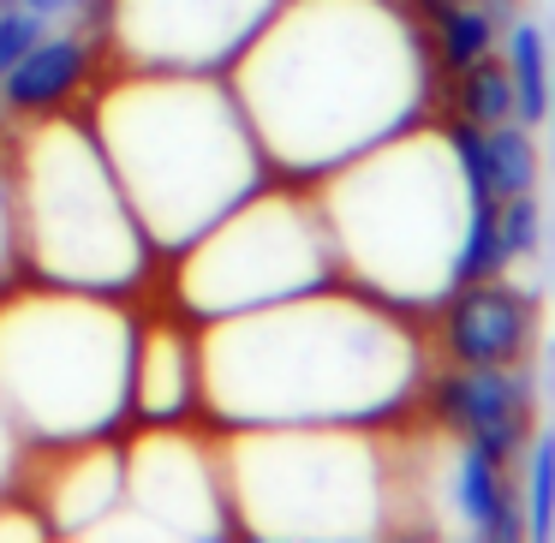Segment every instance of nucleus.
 Masks as SVG:
<instances>
[{
    "label": "nucleus",
    "mask_w": 555,
    "mask_h": 543,
    "mask_svg": "<svg viewBox=\"0 0 555 543\" xmlns=\"http://www.w3.org/2000/svg\"><path fill=\"white\" fill-rule=\"evenodd\" d=\"M228 85L269 173L293 185H317L442 108V73L406 0H281Z\"/></svg>",
    "instance_id": "obj_1"
},
{
    "label": "nucleus",
    "mask_w": 555,
    "mask_h": 543,
    "mask_svg": "<svg viewBox=\"0 0 555 543\" xmlns=\"http://www.w3.org/2000/svg\"><path fill=\"white\" fill-rule=\"evenodd\" d=\"M204 424H395L430 376L424 316L328 281L299 299L204 323Z\"/></svg>",
    "instance_id": "obj_2"
},
{
    "label": "nucleus",
    "mask_w": 555,
    "mask_h": 543,
    "mask_svg": "<svg viewBox=\"0 0 555 543\" xmlns=\"http://www.w3.org/2000/svg\"><path fill=\"white\" fill-rule=\"evenodd\" d=\"M78 114L90 120L126 204L162 257L192 245L233 204L275 180L228 73L108 66Z\"/></svg>",
    "instance_id": "obj_3"
},
{
    "label": "nucleus",
    "mask_w": 555,
    "mask_h": 543,
    "mask_svg": "<svg viewBox=\"0 0 555 543\" xmlns=\"http://www.w3.org/2000/svg\"><path fill=\"white\" fill-rule=\"evenodd\" d=\"M311 192L347 287L406 316H430L448 299V287L460 281L472 180L442 114L340 161Z\"/></svg>",
    "instance_id": "obj_4"
},
{
    "label": "nucleus",
    "mask_w": 555,
    "mask_h": 543,
    "mask_svg": "<svg viewBox=\"0 0 555 543\" xmlns=\"http://www.w3.org/2000/svg\"><path fill=\"white\" fill-rule=\"evenodd\" d=\"M7 168H13L18 257L30 281L114 299H138L144 287H156L162 251L150 245L78 108L7 126Z\"/></svg>",
    "instance_id": "obj_5"
},
{
    "label": "nucleus",
    "mask_w": 555,
    "mask_h": 543,
    "mask_svg": "<svg viewBox=\"0 0 555 543\" xmlns=\"http://www.w3.org/2000/svg\"><path fill=\"white\" fill-rule=\"evenodd\" d=\"M132 316L138 299L49 281L0 293V412L25 448L120 436L132 424Z\"/></svg>",
    "instance_id": "obj_6"
},
{
    "label": "nucleus",
    "mask_w": 555,
    "mask_h": 543,
    "mask_svg": "<svg viewBox=\"0 0 555 543\" xmlns=\"http://www.w3.org/2000/svg\"><path fill=\"white\" fill-rule=\"evenodd\" d=\"M340 281L335 245H328L323 209L311 185L269 180L245 204H233L216 228H204L192 245L162 257L156 287L197 323H221L240 311L299 299Z\"/></svg>",
    "instance_id": "obj_7"
},
{
    "label": "nucleus",
    "mask_w": 555,
    "mask_h": 543,
    "mask_svg": "<svg viewBox=\"0 0 555 543\" xmlns=\"http://www.w3.org/2000/svg\"><path fill=\"white\" fill-rule=\"evenodd\" d=\"M281 0H96L108 66L126 73H228Z\"/></svg>",
    "instance_id": "obj_8"
},
{
    "label": "nucleus",
    "mask_w": 555,
    "mask_h": 543,
    "mask_svg": "<svg viewBox=\"0 0 555 543\" xmlns=\"http://www.w3.org/2000/svg\"><path fill=\"white\" fill-rule=\"evenodd\" d=\"M126 448V495L120 514H138L144 531L162 538H233L228 490H221L216 424H138Z\"/></svg>",
    "instance_id": "obj_9"
},
{
    "label": "nucleus",
    "mask_w": 555,
    "mask_h": 543,
    "mask_svg": "<svg viewBox=\"0 0 555 543\" xmlns=\"http://www.w3.org/2000/svg\"><path fill=\"white\" fill-rule=\"evenodd\" d=\"M418 418L454 442L519 460L538 436V376L531 364H430Z\"/></svg>",
    "instance_id": "obj_10"
},
{
    "label": "nucleus",
    "mask_w": 555,
    "mask_h": 543,
    "mask_svg": "<svg viewBox=\"0 0 555 543\" xmlns=\"http://www.w3.org/2000/svg\"><path fill=\"white\" fill-rule=\"evenodd\" d=\"M204 323L185 316L162 287L138 293L132 316V424H192L204 418Z\"/></svg>",
    "instance_id": "obj_11"
},
{
    "label": "nucleus",
    "mask_w": 555,
    "mask_h": 543,
    "mask_svg": "<svg viewBox=\"0 0 555 543\" xmlns=\"http://www.w3.org/2000/svg\"><path fill=\"white\" fill-rule=\"evenodd\" d=\"M436 364H531L538 359V299L507 275L454 281L424 316Z\"/></svg>",
    "instance_id": "obj_12"
},
{
    "label": "nucleus",
    "mask_w": 555,
    "mask_h": 543,
    "mask_svg": "<svg viewBox=\"0 0 555 543\" xmlns=\"http://www.w3.org/2000/svg\"><path fill=\"white\" fill-rule=\"evenodd\" d=\"M18 490L42 507L49 531H90L96 538L126 495V448L120 436H90L61 448H25Z\"/></svg>",
    "instance_id": "obj_13"
},
{
    "label": "nucleus",
    "mask_w": 555,
    "mask_h": 543,
    "mask_svg": "<svg viewBox=\"0 0 555 543\" xmlns=\"http://www.w3.org/2000/svg\"><path fill=\"white\" fill-rule=\"evenodd\" d=\"M102 73H108V54H102V37L90 18H73L66 30H42L25 49V61L0 78V114H7V126L73 114L85 108Z\"/></svg>",
    "instance_id": "obj_14"
},
{
    "label": "nucleus",
    "mask_w": 555,
    "mask_h": 543,
    "mask_svg": "<svg viewBox=\"0 0 555 543\" xmlns=\"http://www.w3.org/2000/svg\"><path fill=\"white\" fill-rule=\"evenodd\" d=\"M448 466H436V495L460 514V531L490 543H519L526 538V502H519V460H502L478 442L448 436Z\"/></svg>",
    "instance_id": "obj_15"
},
{
    "label": "nucleus",
    "mask_w": 555,
    "mask_h": 543,
    "mask_svg": "<svg viewBox=\"0 0 555 543\" xmlns=\"http://www.w3.org/2000/svg\"><path fill=\"white\" fill-rule=\"evenodd\" d=\"M424 37H430V61L442 73V85L466 66H478L483 54H495V37H502V13L490 0H448L436 13H424Z\"/></svg>",
    "instance_id": "obj_16"
},
{
    "label": "nucleus",
    "mask_w": 555,
    "mask_h": 543,
    "mask_svg": "<svg viewBox=\"0 0 555 543\" xmlns=\"http://www.w3.org/2000/svg\"><path fill=\"white\" fill-rule=\"evenodd\" d=\"M442 120H460V126H502V120H519V102H514V78H507V61L502 54H483L478 66L454 73L442 85Z\"/></svg>",
    "instance_id": "obj_17"
},
{
    "label": "nucleus",
    "mask_w": 555,
    "mask_h": 543,
    "mask_svg": "<svg viewBox=\"0 0 555 543\" xmlns=\"http://www.w3.org/2000/svg\"><path fill=\"white\" fill-rule=\"evenodd\" d=\"M507 78H514V102H519V120L538 126L550 114V85H555V54H550V37H543L531 18H519L507 30Z\"/></svg>",
    "instance_id": "obj_18"
},
{
    "label": "nucleus",
    "mask_w": 555,
    "mask_h": 543,
    "mask_svg": "<svg viewBox=\"0 0 555 543\" xmlns=\"http://www.w3.org/2000/svg\"><path fill=\"white\" fill-rule=\"evenodd\" d=\"M519 502H526V538H555V430H543L519 454Z\"/></svg>",
    "instance_id": "obj_19"
},
{
    "label": "nucleus",
    "mask_w": 555,
    "mask_h": 543,
    "mask_svg": "<svg viewBox=\"0 0 555 543\" xmlns=\"http://www.w3.org/2000/svg\"><path fill=\"white\" fill-rule=\"evenodd\" d=\"M543 245V204L538 192H519V197H502V251H507V269L538 257Z\"/></svg>",
    "instance_id": "obj_20"
},
{
    "label": "nucleus",
    "mask_w": 555,
    "mask_h": 543,
    "mask_svg": "<svg viewBox=\"0 0 555 543\" xmlns=\"http://www.w3.org/2000/svg\"><path fill=\"white\" fill-rule=\"evenodd\" d=\"M25 275L18 257V209H13V168H7V138H0V293Z\"/></svg>",
    "instance_id": "obj_21"
},
{
    "label": "nucleus",
    "mask_w": 555,
    "mask_h": 543,
    "mask_svg": "<svg viewBox=\"0 0 555 543\" xmlns=\"http://www.w3.org/2000/svg\"><path fill=\"white\" fill-rule=\"evenodd\" d=\"M42 30H49V18H37L30 7H18V0H0V78L25 61V49Z\"/></svg>",
    "instance_id": "obj_22"
},
{
    "label": "nucleus",
    "mask_w": 555,
    "mask_h": 543,
    "mask_svg": "<svg viewBox=\"0 0 555 543\" xmlns=\"http://www.w3.org/2000/svg\"><path fill=\"white\" fill-rule=\"evenodd\" d=\"M18 7H30V13L49 18V25H73V18L96 13V0H18Z\"/></svg>",
    "instance_id": "obj_23"
},
{
    "label": "nucleus",
    "mask_w": 555,
    "mask_h": 543,
    "mask_svg": "<svg viewBox=\"0 0 555 543\" xmlns=\"http://www.w3.org/2000/svg\"><path fill=\"white\" fill-rule=\"evenodd\" d=\"M406 7H412V13L424 18V13H436V7H448V0H406Z\"/></svg>",
    "instance_id": "obj_24"
},
{
    "label": "nucleus",
    "mask_w": 555,
    "mask_h": 543,
    "mask_svg": "<svg viewBox=\"0 0 555 543\" xmlns=\"http://www.w3.org/2000/svg\"><path fill=\"white\" fill-rule=\"evenodd\" d=\"M543 120H550V132H555V85H550V114H543Z\"/></svg>",
    "instance_id": "obj_25"
}]
</instances>
